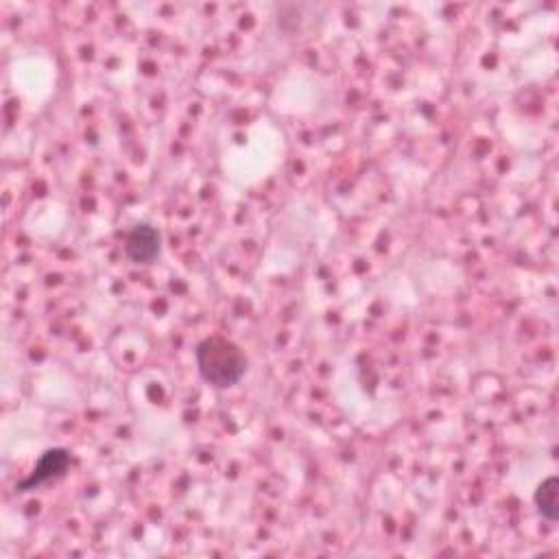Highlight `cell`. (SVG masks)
Instances as JSON below:
<instances>
[{"label":"cell","mask_w":559,"mask_h":559,"mask_svg":"<svg viewBox=\"0 0 559 559\" xmlns=\"http://www.w3.org/2000/svg\"><path fill=\"white\" fill-rule=\"evenodd\" d=\"M125 254L136 265L156 263L162 254V234L149 223H138L127 234Z\"/></svg>","instance_id":"cell-2"},{"label":"cell","mask_w":559,"mask_h":559,"mask_svg":"<svg viewBox=\"0 0 559 559\" xmlns=\"http://www.w3.org/2000/svg\"><path fill=\"white\" fill-rule=\"evenodd\" d=\"M195 361L201 378L217 389L239 385L249 367L245 352L234 341L219 335L206 337L199 343L195 350Z\"/></svg>","instance_id":"cell-1"},{"label":"cell","mask_w":559,"mask_h":559,"mask_svg":"<svg viewBox=\"0 0 559 559\" xmlns=\"http://www.w3.org/2000/svg\"><path fill=\"white\" fill-rule=\"evenodd\" d=\"M70 468V453L66 448H51L42 453V457L35 463L33 472L25 481L18 483L20 492H31L35 487L51 483L55 479H62Z\"/></svg>","instance_id":"cell-3"},{"label":"cell","mask_w":559,"mask_h":559,"mask_svg":"<svg viewBox=\"0 0 559 559\" xmlns=\"http://www.w3.org/2000/svg\"><path fill=\"white\" fill-rule=\"evenodd\" d=\"M533 503H535V509H538V514L546 522L555 525V522L559 520V479L557 477L544 479L533 494Z\"/></svg>","instance_id":"cell-4"}]
</instances>
